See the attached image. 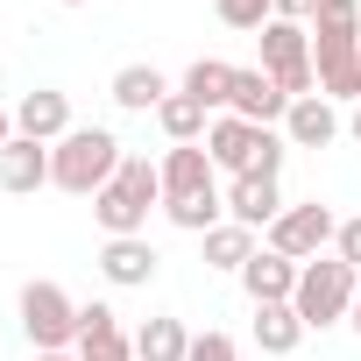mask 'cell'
I'll return each instance as SVG.
<instances>
[{
    "instance_id": "6da1fadb",
    "label": "cell",
    "mask_w": 361,
    "mask_h": 361,
    "mask_svg": "<svg viewBox=\"0 0 361 361\" xmlns=\"http://www.w3.org/2000/svg\"><path fill=\"white\" fill-rule=\"evenodd\" d=\"M121 163H128V149L114 128H71L64 142H50V185L71 199H99Z\"/></svg>"
},
{
    "instance_id": "7a4b0ae2",
    "label": "cell",
    "mask_w": 361,
    "mask_h": 361,
    "mask_svg": "<svg viewBox=\"0 0 361 361\" xmlns=\"http://www.w3.org/2000/svg\"><path fill=\"white\" fill-rule=\"evenodd\" d=\"M163 199V170L149 163V156H128L121 170H114V185L92 199V220L106 227V241H121V234H142L149 227V206Z\"/></svg>"
},
{
    "instance_id": "3957f363",
    "label": "cell",
    "mask_w": 361,
    "mask_h": 361,
    "mask_svg": "<svg viewBox=\"0 0 361 361\" xmlns=\"http://www.w3.org/2000/svg\"><path fill=\"white\" fill-rule=\"evenodd\" d=\"M354 298H361V269L354 262H340V255H319V262H305L298 269V319H305V333H319V326H333V319H347L354 312Z\"/></svg>"
},
{
    "instance_id": "277c9868",
    "label": "cell",
    "mask_w": 361,
    "mask_h": 361,
    "mask_svg": "<svg viewBox=\"0 0 361 361\" xmlns=\"http://www.w3.org/2000/svg\"><path fill=\"white\" fill-rule=\"evenodd\" d=\"M255 43H262V71L283 85V99H312V85H319V78H312V29L269 15Z\"/></svg>"
},
{
    "instance_id": "5b68a950",
    "label": "cell",
    "mask_w": 361,
    "mask_h": 361,
    "mask_svg": "<svg viewBox=\"0 0 361 361\" xmlns=\"http://www.w3.org/2000/svg\"><path fill=\"white\" fill-rule=\"evenodd\" d=\"M22 333L36 354H64L78 340V305L64 298V283H29L22 290Z\"/></svg>"
},
{
    "instance_id": "8992f818",
    "label": "cell",
    "mask_w": 361,
    "mask_h": 361,
    "mask_svg": "<svg viewBox=\"0 0 361 361\" xmlns=\"http://www.w3.org/2000/svg\"><path fill=\"white\" fill-rule=\"evenodd\" d=\"M326 241H340V220H333V206H319V199L283 206V213H276V227H269V248H276V255H290V262H319V255H326Z\"/></svg>"
},
{
    "instance_id": "52a82bcc",
    "label": "cell",
    "mask_w": 361,
    "mask_h": 361,
    "mask_svg": "<svg viewBox=\"0 0 361 361\" xmlns=\"http://www.w3.org/2000/svg\"><path fill=\"white\" fill-rule=\"evenodd\" d=\"M312 78H319L326 99L361 106V36H319L312 29Z\"/></svg>"
},
{
    "instance_id": "ba28073f",
    "label": "cell",
    "mask_w": 361,
    "mask_h": 361,
    "mask_svg": "<svg viewBox=\"0 0 361 361\" xmlns=\"http://www.w3.org/2000/svg\"><path fill=\"white\" fill-rule=\"evenodd\" d=\"M156 170H163V206L199 199V192H220V185H213V156H206V142H170V156H163Z\"/></svg>"
},
{
    "instance_id": "9c48e42d",
    "label": "cell",
    "mask_w": 361,
    "mask_h": 361,
    "mask_svg": "<svg viewBox=\"0 0 361 361\" xmlns=\"http://www.w3.org/2000/svg\"><path fill=\"white\" fill-rule=\"evenodd\" d=\"M255 142H262V128L241 121V114H213V128H206V156H213V170H234V177L255 170Z\"/></svg>"
},
{
    "instance_id": "30bf717a",
    "label": "cell",
    "mask_w": 361,
    "mask_h": 361,
    "mask_svg": "<svg viewBox=\"0 0 361 361\" xmlns=\"http://www.w3.org/2000/svg\"><path fill=\"white\" fill-rule=\"evenodd\" d=\"M15 135H29V142H64V135H71V99H64L57 85L22 92V106H15Z\"/></svg>"
},
{
    "instance_id": "8fae6325",
    "label": "cell",
    "mask_w": 361,
    "mask_h": 361,
    "mask_svg": "<svg viewBox=\"0 0 361 361\" xmlns=\"http://www.w3.org/2000/svg\"><path fill=\"white\" fill-rule=\"evenodd\" d=\"M298 269H305V262H290V255H276V248H255V262L241 269L248 305H290V298H298Z\"/></svg>"
},
{
    "instance_id": "7c38bea8",
    "label": "cell",
    "mask_w": 361,
    "mask_h": 361,
    "mask_svg": "<svg viewBox=\"0 0 361 361\" xmlns=\"http://www.w3.org/2000/svg\"><path fill=\"white\" fill-rule=\"evenodd\" d=\"M227 114H241V121L269 128V121H283V114H290V99H283V85L255 64V71H234V99H227Z\"/></svg>"
},
{
    "instance_id": "4fadbf2b",
    "label": "cell",
    "mask_w": 361,
    "mask_h": 361,
    "mask_svg": "<svg viewBox=\"0 0 361 361\" xmlns=\"http://www.w3.org/2000/svg\"><path fill=\"white\" fill-rule=\"evenodd\" d=\"M276 213H283L276 177H234V192H227V220H234V227L262 234V227H276Z\"/></svg>"
},
{
    "instance_id": "5bb4252c",
    "label": "cell",
    "mask_w": 361,
    "mask_h": 361,
    "mask_svg": "<svg viewBox=\"0 0 361 361\" xmlns=\"http://www.w3.org/2000/svg\"><path fill=\"white\" fill-rule=\"evenodd\" d=\"M43 185H50V142L15 135L0 149V192H43Z\"/></svg>"
},
{
    "instance_id": "9a60e30c",
    "label": "cell",
    "mask_w": 361,
    "mask_h": 361,
    "mask_svg": "<svg viewBox=\"0 0 361 361\" xmlns=\"http://www.w3.org/2000/svg\"><path fill=\"white\" fill-rule=\"evenodd\" d=\"M333 135H340V114H333V99H326V92L290 99V114H283V142H290V149H326Z\"/></svg>"
},
{
    "instance_id": "2e32d148",
    "label": "cell",
    "mask_w": 361,
    "mask_h": 361,
    "mask_svg": "<svg viewBox=\"0 0 361 361\" xmlns=\"http://www.w3.org/2000/svg\"><path fill=\"white\" fill-rule=\"evenodd\" d=\"M99 276H106V283H121V290H142V283L156 276V248H149L142 234H121V241H106V248H99Z\"/></svg>"
},
{
    "instance_id": "e0dca14e",
    "label": "cell",
    "mask_w": 361,
    "mask_h": 361,
    "mask_svg": "<svg viewBox=\"0 0 361 361\" xmlns=\"http://www.w3.org/2000/svg\"><path fill=\"white\" fill-rule=\"evenodd\" d=\"M170 99V78L156 71V64H121L114 71V106H128V114H156Z\"/></svg>"
},
{
    "instance_id": "ac0fdd59",
    "label": "cell",
    "mask_w": 361,
    "mask_h": 361,
    "mask_svg": "<svg viewBox=\"0 0 361 361\" xmlns=\"http://www.w3.org/2000/svg\"><path fill=\"white\" fill-rule=\"evenodd\" d=\"M234 71H241V64H227V57H199V64L185 71V85H177V92H192L206 114H220V106L234 99Z\"/></svg>"
},
{
    "instance_id": "d6986e66",
    "label": "cell",
    "mask_w": 361,
    "mask_h": 361,
    "mask_svg": "<svg viewBox=\"0 0 361 361\" xmlns=\"http://www.w3.org/2000/svg\"><path fill=\"white\" fill-rule=\"evenodd\" d=\"M298 340H305L298 305H255V347L262 354H298Z\"/></svg>"
},
{
    "instance_id": "ffe728a7",
    "label": "cell",
    "mask_w": 361,
    "mask_h": 361,
    "mask_svg": "<svg viewBox=\"0 0 361 361\" xmlns=\"http://www.w3.org/2000/svg\"><path fill=\"white\" fill-rule=\"evenodd\" d=\"M185 354H192L185 319H149V326L135 333V361H185Z\"/></svg>"
},
{
    "instance_id": "44dd1931",
    "label": "cell",
    "mask_w": 361,
    "mask_h": 361,
    "mask_svg": "<svg viewBox=\"0 0 361 361\" xmlns=\"http://www.w3.org/2000/svg\"><path fill=\"white\" fill-rule=\"evenodd\" d=\"M156 121H163V135H170V142H206V128H213V114H206L192 92H170V99L156 106Z\"/></svg>"
},
{
    "instance_id": "7402d4cb",
    "label": "cell",
    "mask_w": 361,
    "mask_h": 361,
    "mask_svg": "<svg viewBox=\"0 0 361 361\" xmlns=\"http://www.w3.org/2000/svg\"><path fill=\"white\" fill-rule=\"evenodd\" d=\"M206 262H213V269H234V276H241V269L255 262V234H248V227H234V220H220V227L206 234Z\"/></svg>"
},
{
    "instance_id": "603a6c76",
    "label": "cell",
    "mask_w": 361,
    "mask_h": 361,
    "mask_svg": "<svg viewBox=\"0 0 361 361\" xmlns=\"http://www.w3.org/2000/svg\"><path fill=\"white\" fill-rule=\"evenodd\" d=\"M312 29L319 36H361V0H319Z\"/></svg>"
},
{
    "instance_id": "cb8c5ba5",
    "label": "cell",
    "mask_w": 361,
    "mask_h": 361,
    "mask_svg": "<svg viewBox=\"0 0 361 361\" xmlns=\"http://www.w3.org/2000/svg\"><path fill=\"white\" fill-rule=\"evenodd\" d=\"M213 8H220L227 29H255V36H262V22L276 15V0H213Z\"/></svg>"
},
{
    "instance_id": "d4e9b609",
    "label": "cell",
    "mask_w": 361,
    "mask_h": 361,
    "mask_svg": "<svg viewBox=\"0 0 361 361\" xmlns=\"http://www.w3.org/2000/svg\"><path fill=\"white\" fill-rule=\"evenodd\" d=\"M78 361H135V340H128V333H106V340H78Z\"/></svg>"
},
{
    "instance_id": "484cf974",
    "label": "cell",
    "mask_w": 361,
    "mask_h": 361,
    "mask_svg": "<svg viewBox=\"0 0 361 361\" xmlns=\"http://www.w3.org/2000/svg\"><path fill=\"white\" fill-rule=\"evenodd\" d=\"M283 149H290V142H283L276 128H262V142H255V170H248V177H276V170H283Z\"/></svg>"
},
{
    "instance_id": "4316f807",
    "label": "cell",
    "mask_w": 361,
    "mask_h": 361,
    "mask_svg": "<svg viewBox=\"0 0 361 361\" xmlns=\"http://www.w3.org/2000/svg\"><path fill=\"white\" fill-rule=\"evenodd\" d=\"M185 361H241V354H234L227 333H192V354H185Z\"/></svg>"
},
{
    "instance_id": "83f0119b",
    "label": "cell",
    "mask_w": 361,
    "mask_h": 361,
    "mask_svg": "<svg viewBox=\"0 0 361 361\" xmlns=\"http://www.w3.org/2000/svg\"><path fill=\"white\" fill-rule=\"evenodd\" d=\"M106 333H121L114 312H106V305H78V340H106Z\"/></svg>"
},
{
    "instance_id": "f1b7e54d",
    "label": "cell",
    "mask_w": 361,
    "mask_h": 361,
    "mask_svg": "<svg viewBox=\"0 0 361 361\" xmlns=\"http://www.w3.org/2000/svg\"><path fill=\"white\" fill-rule=\"evenodd\" d=\"M333 248H340V262L361 269V220H340V241H333Z\"/></svg>"
},
{
    "instance_id": "f546056e",
    "label": "cell",
    "mask_w": 361,
    "mask_h": 361,
    "mask_svg": "<svg viewBox=\"0 0 361 361\" xmlns=\"http://www.w3.org/2000/svg\"><path fill=\"white\" fill-rule=\"evenodd\" d=\"M312 15H319V0H276V22H305L312 29Z\"/></svg>"
},
{
    "instance_id": "4dcf8cb0",
    "label": "cell",
    "mask_w": 361,
    "mask_h": 361,
    "mask_svg": "<svg viewBox=\"0 0 361 361\" xmlns=\"http://www.w3.org/2000/svg\"><path fill=\"white\" fill-rule=\"evenodd\" d=\"M8 142H15V114H8V106H0V149H8Z\"/></svg>"
},
{
    "instance_id": "1f68e13d",
    "label": "cell",
    "mask_w": 361,
    "mask_h": 361,
    "mask_svg": "<svg viewBox=\"0 0 361 361\" xmlns=\"http://www.w3.org/2000/svg\"><path fill=\"white\" fill-rule=\"evenodd\" d=\"M347 326H354V333H361V298H354V312H347Z\"/></svg>"
},
{
    "instance_id": "d6a6232c",
    "label": "cell",
    "mask_w": 361,
    "mask_h": 361,
    "mask_svg": "<svg viewBox=\"0 0 361 361\" xmlns=\"http://www.w3.org/2000/svg\"><path fill=\"white\" fill-rule=\"evenodd\" d=\"M36 361H78V354H36Z\"/></svg>"
},
{
    "instance_id": "836d02e7",
    "label": "cell",
    "mask_w": 361,
    "mask_h": 361,
    "mask_svg": "<svg viewBox=\"0 0 361 361\" xmlns=\"http://www.w3.org/2000/svg\"><path fill=\"white\" fill-rule=\"evenodd\" d=\"M57 8H92V0H57Z\"/></svg>"
},
{
    "instance_id": "e575fe53",
    "label": "cell",
    "mask_w": 361,
    "mask_h": 361,
    "mask_svg": "<svg viewBox=\"0 0 361 361\" xmlns=\"http://www.w3.org/2000/svg\"><path fill=\"white\" fill-rule=\"evenodd\" d=\"M354 142H361V106H354Z\"/></svg>"
}]
</instances>
